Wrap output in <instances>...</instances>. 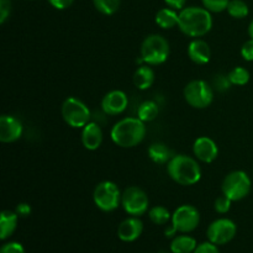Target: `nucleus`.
<instances>
[{"label":"nucleus","mask_w":253,"mask_h":253,"mask_svg":"<svg viewBox=\"0 0 253 253\" xmlns=\"http://www.w3.org/2000/svg\"><path fill=\"white\" fill-rule=\"evenodd\" d=\"M178 27L189 37H202L212 27L211 12L205 7L189 6L180 10Z\"/></svg>","instance_id":"1"},{"label":"nucleus","mask_w":253,"mask_h":253,"mask_svg":"<svg viewBox=\"0 0 253 253\" xmlns=\"http://www.w3.org/2000/svg\"><path fill=\"white\" fill-rule=\"evenodd\" d=\"M111 140L123 148H132L140 145L146 136V125L138 118H125L111 128Z\"/></svg>","instance_id":"2"},{"label":"nucleus","mask_w":253,"mask_h":253,"mask_svg":"<svg viewBox=\"0 0 253 253\" xmlns=\"http://www.w3.org/2000/svg\"><path fill=\"white\" fill-rule=\"evenodd\" d=\"M167 173L180 185L197 184L202 178V168L194 158L187 155H174L167 163Z\"/></svg>","instance_id":"3"},{"label":"nucleus","mask_w":253,"mask_h":253,"mask_svg":"<svg viewBox=\"0 0 253 253\" xmlns=\"http://www.w3.org/2000/svg\"><path fill=\"white\" fill-rule=\"evenodd\" d=\"M169 57V43L162 35L153 34L146 37L141 44V58L143 63L160 66Z\"/></svg>","instance_id":"4"},{"label":"nucleus","mask_w":253,"mask_h":253,"mask_svg":"<svg viewBox=\"0 0 253 253\" xmlns=\"http://www.w3.org/2000/svg\"><path fill=\"white\" fill-rule=\"evenodd\" d=\"M200 222V214L193 205H182L172 215V226L166 230V237H173L177 232L188 234L194 231Z\"/></svg>","instance_id":"5"},{"label":"nucleus","mask_w":253,"mask_h":253,"mask_svg":"<svg viewBox=\"0 0 253 253\" xmlns=\"http://www.w3.org/2000/svg\"><path fill=\"white\" fill-rule=\"evenodd\" d=\"M251 179L244 170H234L224 178L221 192L232 202L245 199L251 192Z\"/></svg>","instance_id":"6"},{"label":"nucleus","mask_w":253,"mask_h":253,"mask_svg":"<svg viewBox=\"0 0 253 253\" xmlns=\"http://www.w3.org/2000/svg\"><path fill=\"white\" fill-rule=\"evenodd\" d=\"M121 198H123V194H121L118 184L110 182V180L99 183L93 193V200L95 205L101 211L105 212H110L118 209L119 205L121 204Z\"/></svg>","instance_id":"7"},{"label":"nucleus","mask_w":253,"mask_h":253,"mask_svg":"<svg viewBox=\"0 0 253 253\" xmlns=\"http://www.w3.org/2000/svg\"><path fill=\"white\" fill-rule=\"evenodd\" d=\"M62 116L67 125L74 128H83L90 123V110L79 99L69 96L62 105Z\"/></svg>","instance_id":"8"},{"label":"nucleus","mask_w":253,"mask_h":253,"mask_svg":"<svg viewBox=\"0 0 253 253\" xmlns=\"http://www.w3.org/2000/svg\"><path fill=\"white\" fill-rule=\"evenodd\" d=\"M184 99L192 108L205 109L211 105L214 100V91L207 82L197 79L185 85Z\"/></svg>","instance_id":"9"},{"label":"nucleus","mask_w":253,"mask_h":253,"mask_svg":"<svg viewBox=\"0 0 253 253\" xmlns=\"http://www.w3.org/2000/svg\"><path fill=\"white\" fill-rule=\"evenodd\" d=\"M121 205L128 215L140 217L148 211L150 199L145 190L141 188L128 187L124 190Z\"/></svg>","instance_id":"10"},{"label":"nucleus","mask_w":253,"mask_h":253,"mask_svg":"<svg viewBox=\"0 0 253 253\" xmlns=\"http://www.w3.org/2000/svg\"><path fill=\"white\" fill-rule=\"evenodd\" d=\"M237 226L230 219H217L209 225L207 231L208 240L216 246L226 245L236 236Z\"/></svg>","instance_id":"11"},{"label":"nucleus","mask_w":253,"mask_h":253,"mask_svg":"<svg viewBox=\"0 0 253 253\" xmlns=\"http://www.w3.org/2000/svg\"><path fill=\"white\" fill-rule=\"evenodd\" d=\"M128 98L125 91L111 90L101 100V109L106 115L116 116L123 114L127 109Z\"/></svg>","instance_id":"12"},{"label":"nucleus","mask_w":253,"mask_h":253,"mask_svg":"<svg viewBox=\"0 0 253 253\" xmlns=\"http://www.w3.org/2000/svg\"><path fill=\"white\" fill-rule=\"evenodd\" d=\"M22 136V124L19 119L11 115H2L0 118V141L11 143Z\"/></svg>","instance_id":"13"},{"label":"nucleus","mask_w":253,"mask_h":253,"mask_svg":"<svg viewBox=\"0 0 253 253\" xmlns=\"http://www.w3.org/2000/svg\"><path fill=\"white\" fill-rule=\"evenodd\" d=\"M194 156L203 163H212L219 156V148L214 140L210 137L203 136L195 140L193 145Z\"/></svg>","instance_id":"14"},{"label":"nucleus","mask_w":253,"mask_h":253,"mask_svg":"<svg viewBox=\"0 0 253 253\" xmlns=\"http://www.w3.org/2000/svg\"><path fill=\"white\" fill-rule=\"evenodd\" d=\"M143 231V222L137 216L125 219L118 229V236L124 242H133L141 236Z\"/></svg>","instance_id":"15"},{"label":"nucleus","mask_w":253,"mask_h":253,"mask_svg":"<svg viewBox=\"0 0 253 253\" xmlns=\"http://www.w3.org/2000/svg\"><path fill=\"white\" fill-rule=\"evenodd\" d=\"M82 143L89 151H95L103 143V131L96 123H88L82 131Z\"/></svg>","instance_id":"16"},{"label":"nucleus","mask_w":253,"mask_h":253,"mask_svg":"<svg viewBox=\"0 0 253 253\" xmlns=\"http://www.w3.org/2000/svg\"><path fill=\"white\" fill-rule=\"evenodd\" d=\"M188 56L189 58L194 62L195 64L199 66H204V64L209 63L210 58H211V51L204 40H193L188 46Z\"/></svg>","instance_id":"17"},{"label":"nucleus","mask_w":253,"mask_h":253,"mask_svg":"<svg viewBox=\"0 0 253 253\" xmlns=\"http://www.w3.org/2000/svg\"><path fill=\"white\" fill-rule=\"evenodd\" d=\"M19 215L16 211L11 210H4L0 215V239L6 240L11 236L17 227Z\"/></svg>","instance_id":"18"},{"label":"nucleus","mask_w":253,"mask_h":253,"mask_svg":"<svg viewBox=\"0 0 253 253\" xmlns=\"http://www.w3.org/2000/svg\"><path fill=\"white\" fill-rule=\"evenodd\" d=\"M155 83V72L151 68L150 64L140 66L133 73V84L140 90H146L151 88Z\"/></svg>","instance_id":"19"},{"label":"nucleus","mask_w":253,"mask_h":253,"mask_svg":"<svg viewBox=\"0 0 253 253\" xmlns=\"http://www.w3.org/2000/svg\"><path fill=\"white\" fill-rule=\"evenodd\" d=\"M179 14L172 7H163L156 14V24L163 30H169L178 26Z\"/></svg>","instance_id":"20"},{"label":"nucleus","mask_w":253,"mask_h":253,"mask_svg":"<svg viewBox=\"0 0 253 253\" xmlns=\"http://www.w3.org/2000/svg\"><path fill=\"white\" fill-rule=\"evenodd\" d=\"M173 152L167 147V145L162 142H155L148 148V157L152 160V162L157 165H165L168 163L173 157Z\"/></svg>","instance_id":"21"},{"label":"nucleus","mask_w":253,"mask_h":253,"mask_svg":"<svg viewBox=\"0 0 253 253\" xmlns=\"http://www.w3.org/2000/svg\"><path fill=\"white\" fill-rule=\"evenodd\" d=\"M198 247L197 240L188 235L174 237L170 242V251L172 253H193Z\"/></svg>","instance_id":"22"},{"label":"nucleus","mask_w":253,"mask_h":253,"mask_svg":"<svg viewBox=\"0 0 253 253\" xmlns=\"http://www.w3.org/2000/svg\"><path fill=\"white\" fill-rule=\"evenodd\" d=\"M160 113V108H158L157 103L153 100L143 101L137 110V118L142 120L143 123H151L155 120Z\"/></svg>","instance_id":"23"},{"label":"nucleus","mask_w":253,"mask_h":253,"mask_svg":"<svg viewBox=\"0 0 253 253\" xmlns=\"http://www.w3.org/2000/svg\"><path fill=\"white\" fill-rule=\"evenodd\" d=\"M148 217L156 225H166L169 220H172L169 210L165 207H161V205L151 208L150 211H148Z\"/></svg>","instance_id":"24"},{"label":"nucleus","mask_w":253,"mask_h":253,"mask_svg":"<svg viewBox=\"0 0 253 253\" xmlns=\"http://www.w3.org/2000/svg\"><path fill=\"white\" fill-rule=\"evenodd\" d=\"M227 12L234 19H245L249 15V5L244 0H230Z\"/></svg>","instance_id":"25"},{"label":"nucleus","mask_w":253,"mask_h":253,"mask_svg":"<svg viewBox=\"0 0 253 253\" xmlns=\"http://www.w3.org/2000/svg\"><path fill=\"white\" fill-rule=\"evenodd\" d=\"M94 6L103 15H114L119 10L121 0H93Z\"/></svg>","instance_id":"26"},{"label":"nucleus","mask_w":253,"mask_h":253,"mask_svg":"<svg viewBox=\"0 0 253 253\" xmlns=\"http://www.w3.org/2000/svg\"><path fill=\"white\" fill-rule=\"evenodd\" d=\"M227 77L232 85H245L250 82V72L244 67H235Z\"/></svg>","instance_id":"27"},{"label":"nucleus","mask_w":253,"mask_h":253,"mask_svg":"<svg viewBox=\"0 0 253 253\" xmlns=\"http://www.w3.org/2000/svg\"><path fill=\"white\" fill-rule=\"evenodd\" d=\"M205 9L209 10L210 12H222L227 10L230 0H202Z\"/></svg>","instance_id":"28"},{"label":"nucleus","mask_w":253,"mask_h":253,"mask_svg":"<svg viewBox=\"0 0 253 253\" xmlns=\"http://www.w3.org/2000/svg\"><path fill=\"white\" fill-rule=\"evenodd\" d=\"M231 204H232V200H230L229 198L225 197L224 194L221 197L217 198L214 203V209L215 211L219 212V214H226V212L230 211L231 209Z\"/></svg>","instance_id":"29"},{"label":"nucleus","mask_w":253,"mask_h":253,"mask_svg":"<svg viewBox=\"0 0 253 253\" xmlns=\"http://www.w3.org/2000/svg\"><path fill=\"white\" fill-rule=\"evenodd\" d=\"M0 253H26L25 252L24 246L19 242H7V244L2 245L0 249Z\"/></svg>","instance_id":"30"},{"label":"nucleus","mask_w":253,"mask_h":253,"mask_svg":"<svg viewBox=\"0 0 253 253\" xmlns=\"http://www.w3.org/2000/svg\"><path fill=\"white\" fill-rule=\"evenodd\" d=\"M241 56L245 61H253V40L250 39L249 41L245 42L241 47Z\"/></svg>","instance_id":"31"},{"label":"nucleus","mask_w":253,"mask_h":253,"mask_svg":"<svg viewBox=\"0 0 253 253\" xmlns=\"http://www.w3.org/2000/svg\"><path fill=\"white\" fill-rule=\"evenodd\" d=\"M11 11L10 0H0V24H4Z\"/></svg>","instance_id":"32"},{"label":"nucleus","mask_w":253,"mask_h":253,"mask_svg":"<svg viewBox=\"0 0 253 253\" xmlns=\"http://www.w3.org/2000/svg\"><path fill=\"white\" fill-rule=\"evenodd\" d=\"M193 253H220V251L219 249H217L216 245H214L212 242L209 241L198 245V247Z\"/></svg>","instance_id":"33"},{"label":"nucleus","mask_w":253,"mask_h":253,"mask_svg":"<svg viewBox=\"0 0 253 253\" xmlns=\"http://www.w3.org/2000/svg\"><path fill=\"white\" fill-rule=\"evenodd\" d=\"M215 84H216V88L219 90H227L230 86L232 85L231 82L229 81V77H225V76H217L216 81H215Z\"/></svg>","instance_id":"34"},{"label":"nucleus","mask_w":253,"mask_h":253,"mask_svg":"<svg viewBox=\"0 0 253 253\" xmlns=\"http://www.w3.org/2000/svg\"><path fill=\"white\" fill-rule=\"evenodd\" d=\"M54 9L57 10H64L67 7L71 6L73 4L74 0H47Z\"/></svg>","instance_id":"35"},{"label":"nucleus","mask_w":253,"mask_h":253,"mask_svg":"<svg viewBox=\"0 0 253 253\" xmlns=\"http://www.w3.org/2000/svg\"><path fill=\"white\" fill-rule=\"evenodd\" d=\"M15 211H16V214L19 215L20 217H27L31 214L32 209L27 203H20L16 207V209H15Z\"/></svg>","instance_id":"36"},{"label":"nucleus","mask_w":253,"mask_h":253,"mask_svg":"<svg viewBox=\"0 0 253 253\" xmlns=\"http://www.w3.org/2000/svg\"><path fill=\"white\" fill-rule=\"evenodd\" d=\"M166 4L169 7L174 10H182L184 9V5L187 2V0H165Z\"/></svg>","instance_id":"37"},{"label":"nucleus","mask_w":253,"mask_h":253,"mask_svg":"<svg viewBox=\"0 0 253 253\" xmlns=\"http://www.w3.org/2000/svg\"><path fill=\"white\" fill-rule=\"evenodd\" d=\"M249 35L250 37L253 40V20L251 22H250V26H249Z\"/></svg>","instance_id":"38"}]
</instances>
